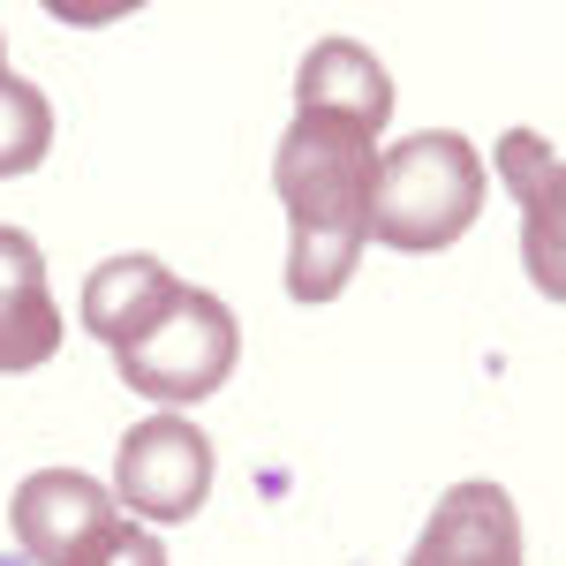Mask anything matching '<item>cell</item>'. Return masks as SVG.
Returning <instances> with one entry per match:
<instances>
[{
  "mask_svg": "<svg viewBox=\"0 0 566 566\" xmlns=\"http://www.w3.org/2000/svg\"><path fill=\"white\" fill-rule=\"evenodd\" d=\"M370 175H378V136L333 122V114H295L280 136L272 189L287 205V295L295 303H333L355 280V258L370 242Z\"/></svg>",
  "mask_w": 566,
  "mask_h": 566,
  "instance_id": "obj_1",
  "label": "cell"
},
{
  "mask_svg": "<svg viewBox=\"0 0 566 566\" xmlns=\"http://www.w3.org/2000/svg\"><path fill=\"white\" fill-rule=\"evenodd\" d=\"M483 212V151L461 129H423L392 144L370 175V234L386 250L431 258L461 242Z\"/></svg>",
  "mask_w": 566,
  "mask_h": 566,
  "instance_id": "obj_2",
  "label": "cell"
},
{
  "mask_svg": "<svg viewBox=\"0 0 566 566\" xmlns=\"http://www.w3.org/2000/svg\"><path fill=\"white\" fill-rule=\"evenodd\" d=\"M234 355H242L234 310L219 295H205V287H175V303L159 310L129 348H114V363H122V386L129 392L189 408V400H212L234 378Z\"/></svg>",
  "mask_w": 566,
  "mask_h": 566,
  "instance_id": "obj_3",
  "label": "cell"
},
{
  "mask_svg": "<svg viewBox=\"0 0 566 566\" xmlns=\"http://www.w3.org/2000/svg\"><path fill=\"white\" fill-rule=\"evenodd\" d=\"M212 491V438L181 416H144L122 438L114 461V499L129 506L136 522H197Z\"/></svg>",
  "mask_w": 566,
  "mask_h": 566,
  "instance_id": "obj_4",
  "label": "cell"
},
{
  "mask_svg": "<svg viewBox=\"0 0 566 566\" xmlns=\"http://www.w3.org/2000/svg\"><path fill=\"white\" fill-rule=\"evenodd\" d=\"M106 522H122V499L84 469H39L8 499V528H15L31 566H69Z\"/></svg>",
  "mask_w": 566,
  "mask_h": 566,
  "instance_id": "obj_5",
  "label": "cell"
},
{
  "mask_svg": "<svg viewBox=\"0 0 566 566\" xmlns=\"http://www.w3.org/2000/svg\"><path fill=\"white\" fill-rule=\"evenodd\" d=\"M408 566H522V514L499 483H453L431 506Z\"/></svg>",
  "mask_w": 566,
  "mask_h": 566,
  "instance_id": "obj_6",
  "label": "cell"
},
{
  "mask_svg": "<svg viewBox=\"0 0 566 566\" xmlns=\"http://www.w3.org/2000/svg\"><path fill=\"white\" fill-rule=\"evenodd\" d=\"M61 355V303L45 287V258L23 227H0V378H23Z\"/></svg>",
  "mask_w": 566,
  "mask_h": 566,
  "instance_id": "obj_7",
  "label": "cell"
},
{
  "mask_svg": "<svg viewBox=\"0 0 566 566\" xmlns=\"http://www.w3.org/2000/svg\"><path fill=\"white\" fill-rule=\"evenodd\" d=\"M295 114H333V122H355V129L378 136L392 122L386 61L355 39H317L295 69Z\"/></svg>",
  "mask_w": 566,
  "mask_h": 566,
  "instance_id": "obj_8",
  "label": "cell"
},
{
  "mask_svg": "<svg viewBox=\"0 0 566 566\" xmlns=\"http://www.w3.org/2000/svg\"><path fill=\"white\" fill-rule=\"evenodd\" d=\"M499 175L522 189L528 280H536L544 295H566V280H559V151H552L536 129H514L506 144H499Z\"/></svg>",
  "mask_w": 566,
  "mask_h": 566,
  "instance_id": "obj_9",
  "label": "cell"
},
{
  "mask_svg": "<svg viewBox=\"0 0 566 566\" xmlns=\"http://www.w3.org/2000/svg\"><path fill=\"white\" fill-rule=\"evenodd\" d=\"M175 272L159 258H106L98 272L84 280V303H76V317H84L91 340H106V348H129L136 333L159 317V310L175 303Z\"/></svg>",
  "mask_w": 566,
  "mask_h": 566,
  "instance_id": "obj_10",
  "label": "cell"
},
{
  "mask_svg": "<svg viewBox=\"0 0 566 566\" xmlns=\"http://www.w3.org/2000/svg\"><path fill=\"white\" fill-rule=\"evenodd\" d=\"M45 144H53V106H45V91L23 84V76H0V181L31 175L45 159Z\"/></svg>",
  "mask_w": 566,
  "mask_h": 566,
  "instance_id": "obj_11",
  "label": "cell"
},
{
  "mask_svg": "<svg viewBox=\"0 0 566 566\" xmlns=\"http://www.w3.org/2000/svg\"><path fill=\"white\" fill-rule=\"evenodd\" d=\"M69 566H167V544L151 536V522H106Z\"/></svg>",
  "mask_w": 566,
  "mask_h": 566,
  "instance_id": "obj_12",
  "label": "cell"
},
{
  "mask_svg": "<svg viewBox=\"0 0 566 566\" xmlns=\"http://www.w3.org/2000/svg\"><path fill=\"white\" fill-rule=\"evenodd\" d=\"M0 76H8V61H0Z\"/></svg>",
  "mask_w": 566,
  "mask_h": 566,
  "instance_id": "obj_13",
  "label": "cell"
}]
</instances>
